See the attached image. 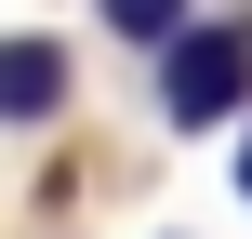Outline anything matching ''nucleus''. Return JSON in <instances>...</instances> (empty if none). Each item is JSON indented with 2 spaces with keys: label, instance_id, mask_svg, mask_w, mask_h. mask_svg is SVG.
<instances>
[{
  "label": "nucleus",
  "instance_id": "obj_4",
  "mask_svg": "<svg viewBox=\"0 0 252 239\" xmlns=\"http://www.w3.org/2000/svg\"><path fill=\"white\" fill-rule=\"evenodd\" d=\"M239 186H252V146H239Z\"/></svg>",
  "mask_w": 252,
  "mask_h": 239
},
{
  "label": "nucleus",
  "instance_id": "obj_3",
  "mask_svg": "<svg viewBox=\"0 0 252 239\" xmlns=\"http://www.w3.org/2000/svg\"><path fill=\"white\" fill-rule=\"evenodd\" d=\"M93 13H106V40H146V53H173V40L199 27L186 0H93Z\"/></svg>",
  "mask_w": 252,
  "mask_h": 239
},
{
  "label": "nucleus",
  "instance_id": "obj_1",
  "mask_svg": "<svg viewBox=\"0 0 252 239\" xmlns=\"http://www.w3.org/2000/svg\"><path fill=\"white\" fill-rule=\"evenodd\" d=\"M252 106V27H186L173 53H159V120L173 133H213V120H239Z\"/></svg>",
  "mask_w": 252,
  "mask_h": 239
},
{
  "label": "nucleus",
  "instance_id": "obj_2",
  "mask_svg": "<svg viewBox=\"0 0 252 239\" xmlns=\"http://www.w3.org/2000/svg\"><path fill=\"white\" fill-rule=\"evenodd\" d=\"M53 106H66V53H53V40H13V53H0V120L40 133Z\"/></svg>",
  "mask_w": 252,
  "mask_h": 239
}]
</instances>
